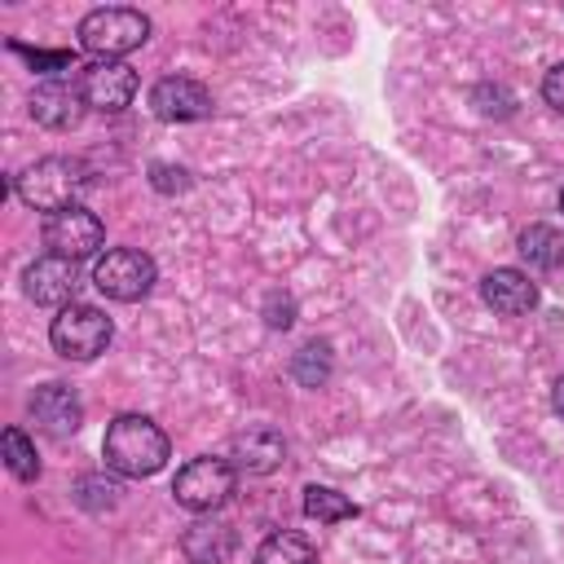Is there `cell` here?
I'll use <instances>...</instances> for the list:
<instances>
[{
	"mask_svg": "<svg viewBox=\"0 0 564 564\" xmlns=\"http://www.w3.org/2000/svg\"><path fill=\"white\" fill-rule=\"evenodd\" d=\"M154 278H159L154 260L145 251H137V247H110V251H101L93 260V286L101 295L119 300V304L145 300L150 286H154Z\"/></svg>",
	"mask_w": 564,
	"mask_h": 564,
	"instance_id": "5",
	"label": "cell"
},
{
	"mask_svg": "<svg viewBox=\"0 0 564 564\" xmlns=\"http://www.w3.org/2000/svg\"><path fill=\"white\" fill-rule=\"evenodd\" d=\"M79 489H93V494H79V502L84 507H115V498H119V485L115 480H101V476H79Z\"/></svg>",
	"mask_w": 564,
	"mask_h": 564,
	"instance_id": "22",
	"label": "cell"
},
{
	"mask_svg": "<svg viewBox=\"0 0 564 564\" xmlns=\"http://www.w3.org/2000/svg\"><path fill=\"white\" fill-rule=\"evenodd\" d=\"M150 110L163 123H194L212 115V93L189 75H167L150 88Z\"/></svg>",
	"mask_w": 564,
	"mask_h": 564,
	"instance_id": "9",
	"label": "cell"
},
{
	"mask_svg": "<svg viewBox=\"0 0 564 564\" xmlns=\"http://www.w3.org/2000/svg\"><path fill=\"white\" fill-rule=\"evenodd\" d=\"M264 313H269V326H282V330L295 322V304H291V295H273Z\"/></svg>",
	"mask_w": 564,
	"mask_h": 564,
	"instance_id": "25",
	"label": "cell"
},
{
	"mask_svg": "<svg viewBox=\"0 0 564 564\" xmlns=\"http://www.w3.org/2000/svg\"><path fill=\"white\" fill-rule=\"evenodd\" d=\"M234 480H238V471H234L229 458H212V454H203V458H189V463L176 471V480H172V498H176L185 511L207 516V511H216V507L234 494Z\"/></svg>",
	"mask_w": 564,
	"mask_h": 564,
	"instance_id": "6",
	"label": "cell"
},
{
	"mask_svg": "<svg viewBox=\"0 0 564 564\" xmlns=\"http://www.w3.org/2000/svg\"><path fill=\"white\" fill-rule=\"evenodd\" d=\"M26 410H31L35 427L48 432V436H57V441H62V436H75L79 423H84V405H79V397H75L66 383H44V388H35L31 401H26Z\"/></svg>",
	"mask_w": 564,
	"mask_h": 564,
	"instance_id": "11",
	"label": "cell"
},
{
	"mask_svg": "<svg viewBox=\"0 0 564 564\" xmlns=\"http://www.w3.org/2000/svg\"><path fill=\"white\" fill-rule=\"evenodd\" d=\"M181 546H185V555L194 564H220V560L234 555V529L225 520H194L185 529Z\"/></svg>",
	"mask_w": 564,
	"mask_h": 564,
	"instance_id": "15",
	"label": "cell"
},
{
	"mask_svg": "<svg viewBox=\"0 0 564 564\" xmlns=\"http://www.w3.org/2000/svg\"><path fill=\"white\" fill-rule=\"evenodd\" d=\"M150 181H154V189H163V194H172V189H185V185H189L185 167H167V163H154V167H150Z\"/></svg>",
	"mask_w": 564,
	"mask_h": 564,
	"instance_id": "23",
	"label": "cell"
},
{
	"mask_svg": "<svg viewBox=\"0 0 564 564\" xmlns=\"http://www.w3.org/2000/svg\"><path fill=\"white\" fill-rule=\"evenodd\" d=\"M256 564H317V546L304 538V533H269L260 546H256Z\"/></svg>",
	"mask_w": 564,
	"mask_h": 564,
	"instance_id": "17",
	"label": "cell"
},
{
	"mask_svg": "<svg viewBox=\"0 0 564 564\" xmlns=\"http://www.w3.org/2000/svg\"><path fill=\"white\" fill-rule=\"evenodd\" d=\"M542 97L551 110H564V62H555L546 75H542Z\"/></svg>",
	"mask_w": 564,
	"mask_h": 564,
	"instance_id": "24",
	"label": "cell"
},
{
	"mask_svg": "<svg viewBox=\"0 0 564 564\" xmlns=\"http://www.w3.org/2000/svg\"><path fill=\"white\" fill-rule=\"evenodd\" d=\"M79 189H84V167L75 163V159H62V154H53V159H40V163H31L22 176H13V194L26 203V207H35V212H66V207H79L75 198H79Z\"/></svg>",
	"mask_w": 564,
	"mask_h": 564,
	"instance_id": "2",
	"label": "cell"
},
{
	"mask_svg": "<svg viewBox=\"0 0 564 564\" xmlns=\"http://www.w3.org/2000/svg\"><path fill=\"white\" fill-rule=\"evenodd\" d=\"M110 335H115L110 317L97 304H79V300L66 304V308H57V317L48 326V344L66 361H93L97 352H106Z\"/></svg>",
	"mask_w": 564,
	"mask_h": 564,
	"instance_id": "4",
	"label": "cell"
},
{
	"mask_svg": "<svg viewBox=\"0 0 564 564\" xmlns=\"http://www.w3.org/2000/svg\"><path fill=\"white\" fill-rule=\"evenodd\" d=\"M31 115L35 123L44 128H75L79 115H84V93L79 84H66V79H44L31 88Z\"/></svg>",
	"mask_w": 564,
	"mask_h": 564,
	"instance_id": "13",
	"label": "cell"
},
{
	"mask_svg": "<svg viewBox=\"0 0 564 564\" xmlns=\"http://www.w3.org/2000/svg\"><path fill=\"white\" fill-rule=\"evenodd\" d=\"M101 242H106V225L88 207H66V212H53L44 220V247H48V256L84 260V256H97Z\"/></svg>",
	"mask_w": 564,
	"mask_h": 564,
	"instance_id": "7",
	"label": "cell"
},
{
	"mask_svg": "<svg viewBox=\"0 0 564 564\" xmlns=\"http://www.w3.org/2000/svg\"><path fill=\"white\" fill-rule=\"evenodd\" d=\"M560 207H564V189H560Z\"/></svg>",
	"mask_w": 564,
	"mask_h": 564,
	"instance_id": "27",
	"label": "cell"
},
{
	"mask_svg": "<svg viewBox=\"0 0 564 564\" xmlns=\"http://www.w3.org/2000/svg\"><path fill=\"white\" fill-rule=\"evenodd\" d=\"M75 84H79V93H84V106L106 110V115H119V110L132 106V97H137V70L123 66V62H106V57L88 62Z\"/></svg>",
	"mask_w": 564,
	"mask_h": 564,
	"instance_id": "8",
	"label": "cell"
},
{
	"mask_svg": "<svg viewBox=\"0 0 564 564\" xmlns=\"http://www.w3.org/2000/svg\"><path fill=\"white\" fill-rule=\"evenodd\" d=\"M480 295H485V304H489L494 313H502V317H524V313L538 304V282H533L529 273H520V269H494V273H485Z\"/></svg>",
	"mask_w": 564,
	"mask_h": 564,
	"instance_id": "14",
	"label": "cell"
},
{
	"mask_svg": "<svg viewBox=\"0 0 564 564\" xmlns=\"http://www.w3.org/2000/svg\"><path fill=\"white\" fill-rule=\"evenodd\" d=\"M304 516L308 520H322V524H335V520H348L357 516V502L330 485H308L304 489Z\"/></svg>",
	"mask_w": 564,
	"mask_h": 564,
	"instance_id": "18",
	"label": "cell"
},
{
	"mask_svg": "<svg viewBox=\"0 0 564 564\" xmlns=\"http://www.w3.org/2000/svg\"><path fill=\"white\" fill-rule=\"evenodd\" d=\"M150 40V18L141 9H93L79 18V44L93 53V57H106V62H119L123 53L141 48Z\"/></svg>",
	"mask_w": 564,
	"mask_h": 564,
	"instance_id": "3",
	"label": "cell"
},
{
	"mask_svg": "<svg viewBox=\"0 0 564 564\" xmlns=\"http://www.w3.org/2000/svg\"><path fill=\"white\" fill-rule=\"evenodd\" d=\"M0 445H4V463H9V471H13L18 480H35V476H40V454H35V445H31L18 427H4Z\"/></svg>",
	"mask_w": 564,
	"mask_h": 564,
	"instance_id": "19",
	"label": "cell"
},
{
	"mask_svg": "<svg viewBox=\"0 0 564 564\" xmlns=\"http://www.w3.org/2000/svg\"><path fill=\"white\" fill-rule=\"evenodd\" d=\"M101 458L110 471L119 476H154L163 463H167V436L154 419L145 414H119L110 427H106V441H101Z\"/></svg>",
	"mask_w": 564,
	"mask_h": 564,
	"instance_id": "1",
	"label": "cell"
},
{
	"mask_svg": "<svg viewBox=\"0 0 564 564\" xmlns=\"http://www.w3.org/2000/svg\"><path fill=\"white\" fill-rule=\"evenodd\" d=\"M520 256L533 264V269H560L564 264V229L555 225H529L520 234Z\"/></svg>",
	"mask_w": 564,
	"mask_h": 564,
	"instance_id": "16",
	"label": "cell"
},
{
	"mask_svg": "<svg viewBox=\"0 0 564 564\" xmlns=\"http://www.w3.org/2000/svg\"><path fill=\"white\" fill-rule=\"evenodd\" d=\"M282 458H286V441H282V432H273V427H247V432H238L234 441H229V463H234V471H247V476H269L273 467H282Z\"/></svg>",
	"mask_w": 564,
	"mask_h": 564,
	"instance_id": "12",
	"label": "cell"
},
{
	"mask_svg": "<svg viewBox=\"0 0 564 564\" xmlns=\"http://www.w3.org/2000/svg\"><path fill=\"white\" fill-rule=\"evenodd\" d=\"M291 375H295L304 388H322L326 375H330V348H326V344H304V348L291 357Z\"/></svg>",
	"mask_w": 564,
	"mask_h": 564,
	"instance_id": "20",
	"label": "cell"
},
{
	"mask_svg": "<svg viewBox=\"0 0 564 564\" xmlns=\"http://www.w3.org/2000/svg\"><path fill=\"white\" fill-rule=\"evenodd\" d=\"M22 291H26V300H35V304H44V308H66V304H75L79 269H75V260L40 256L35 264H26Z\"/></svg>",
	"mask_w": 564,
	"mask_h": 564,
	"instance_id": "10",
	"label": "cell"
},
{
	"mask_svg": "<svg viewBox=\"0 0 564 564\" xmlns=\"http://www.w3.org/2000/svg\"><path fill=\"white\" fill-rule=\"evenodd\" d=\"M551 410L564 419V375H560V379H555V388H551Z\"/></svg>",
	"mask_w": 564,
	"mask_h": 564,
	"instance_id": "26",
	"label": "cell"
},
{
	"mask_svg": "<svg viewBox=\"0 0 564 564\" xmlns=\"http://www.w3.org/2000/svg\"><path fill=\"white\" fill-rule=\"evenodd\" d=\"M13 53H22L40 75H53V79H57L62 70H70V66H75V53H66V48H53V53H48V48H26V44H18V40H13Z\"/></svg>",
	"mask_w": 564,
	"mask_h": 564,
	"instance_id": "21",
	"label": "cell"
}]
</instances>
